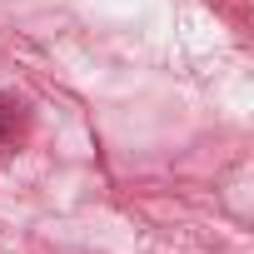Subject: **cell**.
<instances>
[{
	"mask_svg": "<svg viewBox=\"0 0 254 254\" xmlns=\"http://www.w3.org/2000/svg\"><path fill=\"white\" fill-rule=\"evenodd\" d=\"M20 135H25V105L0 95V150H15Z\"/></svg>",
	"mask_w": 254,
	"mask_h": 254,
	"instance_id": "obj_1",
	"label": "cell"
}]
</instances>
